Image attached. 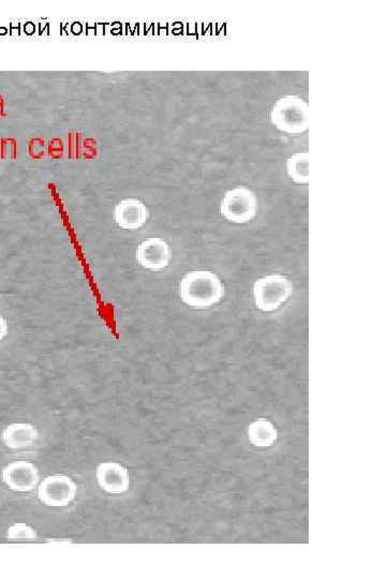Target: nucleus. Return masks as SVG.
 <instances>
[{
    "mask_svg": "<svg viewBox=\"0 0 386 579\" xmlns=\"http://www.w3.org/2000/svg\"><path fill=\"white\" fill-rule=\"evenodd\" d=\"M224 294V284L213 271H189L180 280V300L191 308H211L221 302Z\"/></svg>",
    "mask_w": 386,
    "mask_h": 579,
    "instance_id": "obj_1",
    "label": "nucleus"
},
{
    "mask_svg": "<svg viewBox=\"0 0 386 579\" xmlns=\"http://www.w3.org/2000/svg\"><path fill=\"white\" fill-rule=\"evenodd\" d=\"M271 120L276 128L283 132L291 135L304 132L309 126L308 105L298 95H286L273 103Z\"/></svg>",
    "mask_w": 386,
    "mask_h": 579,
    "instance_id": "obj_2",
    "label": "nucleus"
},
{
    "mask_svg": "<svg viewBox=\"0 0 386 579\" xmlns=\"http://www.w3.org/2000/svg\"><path fill=\"white\" fill-rule=\"evenodd\" d=\"M293 293V284L286 276L267 275L256 280L252 296L256 308L263 313L278 311Z\"/></svg>",
    "mask_w": 386,
    "mask_h": 579,
    "instance_id": "obj_3",
    "label": "nucleus"
},
{
    "mask_svg": "<svg viewBox=\"0 0 386 579\" xmlns=\"http://www.w3.org/2000/svg\"><path fill=\"white\" fill-rule=\"evenodd\" d=\"M258 211L256 193L247 187H236L229 190L222 199L220 213L233 224L251 221Z\"/></svg>",
    "mask_w": 386,
    "mask_h": 579,
    "instance_id": "obj_4",
    "label": "nucleus"
},
{
    "mask_svg": "<svg viewBox=\"0 0 386 579\" xmlns=\"http://www.w3.org/2000/svg\"><path fill=\"white\" fill-rule=\"evenodd\" d=\"M78 486L71 477L51 475L46 477L38 487V498L42 504L52 508H63L75 499Z\"/></svg>",
    "mask_w": 386,
    "mask_h": 579,
    "instance_id": "obj_5",
    "label": "nucleus"
},
{
    "mask_svg": "<svg viewBox=\"0 0 386 579\" xmlns=\"http://www.w3.org/2000/svg\"><path fill=\"white\" fill-rule=\"evenodd\" d=\"M3 481L11 491L27 493L37 487L39 471L31 462H11L4 469Z\"/></svg>",
    "mask_w": 386,
    "mask_h": 579,
    "instance_id": "obj_6",
    "label": "nucleus"
},
{
    "mask_svg": "<svg viewBox=\"0 0 386 579\" xmlns=\"http://www.w3.org/2000/svg\"><path fill=\"white\" fill-rule=\"evenodd\" d=\"M137 260L144 268L163 271L169 266L171 260L169 245L159 237L146 239L137 247Z\"/></svg>",
    "mask_w": 386,
    "mask_h": 579,
    "instance_id": "obj_7",
    "label": "nucleus"
},
{
    "mask_svg": "<svg viewBox=\"0 0 386 579\" xmlns=\"http://www.w3.org/2000/svg\"><path fill=\"white\" fill-rule=\"evenodd\" d=\"M95 476L99 486L113 495L126 493L130 485L128 470L118 462H103L98 464Z\"/></svg>",
    "mask_w": 386,
    "mask_h": 579,
    "instance_id": "obj_8",
    "label": "nucleus"
},
{
    "mask_svg": "<svg viewBox=\"0 0 386 579\" xmlns=\"http://www.w3.org/2000/svg\"><path fill=\"white\" fill-rule=\"evenodd\" d=\"M150 217V212L142 201L126 199L120 201L115 207L116 224L126 230L141 228Z\"/></svg>",
    "mask_w": 386,
    "mask_h": 579,
    "instance_id": "obj_9",
    "label": "nucleus"
},
{
    "mask_svg": "<svg viewBox=\"0 0 386 579\" xmlns=\"http://www.w3.org/2000/svg\"><path fill=\"white\" fill-rule=\"evenodd\" d=\"M38 430L31 424H12L3 432V442L12 449H26L37 441Z\"/></svg>",
    "mask_w": 386,
    "mask_h": 579,
    "instance_id": "obj_10",
    "label": "nucleus"
},
{
    "mask_svg": "<svg viewBox=\"0 0 386 579\" xmlns=\"http://www.w3.org/2000/svg\"><path fill=\"white\" fill-rule=\"evenodd\" d=\"M248 437L254 447H271L278 438L275 425L267 419H258L248 428Z\"/></svg>",
    "mask_w": 386,
    "mask_h": 579,
    "instance_id": "obj_11",
    "label": "nucleus"
},
{
    "mask_svg": "<svg viewBox=\"0 0 386 579\" xmlns=\"http://www.w3.org/2000/svg\"><path fill=\"white\" fill-rule=\"evenodd\" d=\"M286 172L288 177L298 184L309 182V155L308 152H298L286 161Z\"/></svg>",
    "mask_w": 386,
    "mask_h": 579,
    "instance_id": "obj_12",
    "label": "nucleus"
},
{
    "mask_svg": "<svg viewBox=\"0 0 386 579\" xmlns=\"http://www.w3.org/2000/svg\"><path fill=\"white\" fill-rule=\"evenodd\" d=\"M7 538L10 542H33L37 540V533L26 523H16L8 530Z\"/></svg>",
    "mask_w": 386,
    "mask_h": 579,
    "instance_id": "obj_13",
    "label": "nucleus"
},
{
    "mask_svg": "<svg viewBox=\"0 0 386 579\" xmlns=\"http://www.w3.org/2000/svg\"><path fill=\"white\" fill-rule=\"evenodd\" d=\"M16 152V141L14 140H4L3 155L4 157L14 156Z\"/></svg>",
    "mask_w": 386,
    "mask_h": 579,
    "instance_id": "obj_14",
    "label": "nucleus"
},
{
    "mask_svg": "<svg viewBox=\"0 0 386 579\" xmlns=\"http://www.w3.org/2000/svg\"><path fill=\"white\" fill-rule=\"evenodd\" d=\"M8 334V323L3 315H0V340H3Z\"/></svg>",
    "mask_w": 386,
    "mask_h": 579,
    "instance_id": "obj_15",
    "label": "nucleus"
},
{
    "mask_svg": "<svg viewBox=\"0 0 386 579\" xmlns=\"http://www.w3.org/2000/svg\"><path fill=\"white\" fill-rule=\"evenodd\" d=\"M3 105H4L3 100L0 99V111H1V109H3Z\"/></svg>",
    "mask_w": 386,
    "mask_h": 579,
    "instance_id": "obj_16",
    "label": "nucleus"
}]
</instances>
